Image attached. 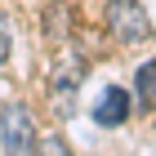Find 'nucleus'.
Returning <instances> with one entry per match:
<instances>
[{
  "mask_svg": "<svg viewBox=\"0 0 156 156\" xmlns=\"http://www.w3.org/2000/svg\"><path fill=\"white\" fill-rule=\"evenodd\" d=\"M36 125H31V112L23 103H5L0 107V147L5 156H36Z\"/></svg>",
  "mask_w": 156,
  "mask_h": 156,
  "instance_id": "f257e3e1",
  "label": "nucleus"
},
{
  "mask_svg": "<svg viewBox=\"0 0 156 156\" xmlns=\"http://www.w3.org/2000/svg\"><path fill=\"white\" fill-rule=\"evenodd\" d=\"M107 31L112 40H120V45H143V40H152V23H147V13L138 0H107Z\"/></svg>",
  "mask_w": 156,
  "mask_h": 156,
  "instance_id": "f03ea898",
  "label": "nucleus"
},
{
  "mask_svg": "<svg viewBox=\"0 0 156 156\" xmlns=\"http://www.w3.org/2000/svg\"><path fill=\"white\" fill-rule=\"evenodd\" d=\"M94 120L98 125H107V129H116V125H125L129 120V94L125 89H103V98L94 103Z\"/></svg>",
  "mask_w": 156,
  "mask_h": 156,
  "instance_id": "7ed1b4c3",
  "label": "nucleus"
},
{
  "mask_svg": "<svg viewBox=\"0 0 156 156\" xmlns=\"http://www.w3.org/2000/svg\"><path fill=\"white\" fill-rule=\"evenodd\" d=\"M138 103L156 112V58L138 67Z\"/></svg>",
  "mask_w": 156,
  "mask_h": 156,
  "instance_id": "20e7f679",
  "label": "nucleus"
},
{
  "mask_svg": "<svg viewBox=\"0 0 156 156\" xmlns=\"http://www.w3.org/2000/svg\"><path fill=\"white\" fill-rule=\"evenodd\" d=\"M36 156H72V147L62 143V138H40V143H36Z\"/></svg>",
  "mask_w": 156,
  "mask_h": 156,
  "instance_id": "39448f33",
  "label": "nucleus"
},
{
  "mask_svg": "<svg viewBox=\"0 0 156 156\" xmlns=\"http://www.w3.org/2000/svg\"><path fill=\"white\" fill-rule=\"evenodd\" d=\"M9 58V18L0 13V62Z\"/></svg>",
  "mask_w": 156,
  "mask_h": 156,
  "instance_id": "423d86ee",
  "label": "nucleus"
}]
</instances>
